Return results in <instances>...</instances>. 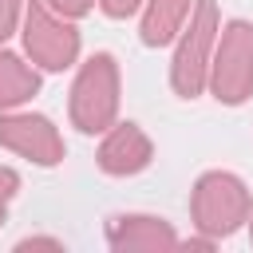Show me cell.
I'll list each match as a JSON object with an SVG mask.
<instances>
[{
  "instance_id": "obj_1",
  "label": "cell",
  "mask_w": 253,
  "mask_h": 253,
  "mask_svg": "<svg viewBox=\"0 0 253 253\" xmlns=\"http://www.w3.org/2000/svg\"><path fill=\"white\" fill-rule=\"evenodd\" d=\"M115 107H119V71H115V59L99 51L83 63L71 87V119L79 130L95 134L115 119Z\"/></svg>"
},
{
  "instance_id": "obj_2",
  "label": "cell",
  "mask_w": 253,
  "mask_h": 253,
  "mask_svg": "<svg viewBox=\"0 0 253 253\" xmlns=\"http://www.w3.org/2000/svg\"><path fill=\"white\" fill-rule=\"evenodd\" d=\"M213 32H217V8L213 0H194V12H190V28L182 36V47L174 55V67H170V83L182 99H194L206 83V71H210V47H213Z\"/></svg>"
},
{
  "instance_id": "obj_3",
  "label": "cell",
  "mask_w": 253,
  "mask_h": 253,
  "mask_svg": "<svg viewBox=\"0 0 253 253\" xmlns=\"http://www.w3.org/2000/svg\"><path fill=\"white\" fill-rule=\"evenodd\" d=\"M213 91L221 103H245L253 91V28L233 20L221 32V47L213 59Z\"/></svg>"
},
{
  "instance_id": "obj_4",
  "label": "cell",
  "mask_w": 253,
  "mask_h": 253,
  "mask_svg": "<svg viewBox=\"0 0 253 253\" xmlns=\"http://www.w3.org/2000/svg\"><path fill=\"white\" fill-rule=\"evenodd\" d=\"M24 43H28L36 63H43L47 71H63L79 51V32L63 20H55L43 8V0H32L28 24H24Z\"/></svg>"
},
{
  "instance_id": "obj_5",
  "label": "cell",
  "mask_w": 253,
  "mask_h": 253,
  "mask_svg": "<svg viewBox=\"0 0 253 253\" xmlns=\"http://www.w3.org/2000/svg\"><path fill=\"white\" fill-rule=\"evenodd\" d=\"M249 210V198H245V186L233 178V174H206L198 182V194H194V213L206 229L213 233H229Z\"/></svg>"
},
{
  "instance_id": "obj_6",
  "label": "cell",
  "mask_w": 253,
  "mask_h": 253,
  "mask_svg": "<svg viewBox=\"0 0 253 253\" xmlns=\"http://www.w3.org/2000/svg\"><path fill=\"white\" fill-rule=\"evenodd\" d=\"M0 142L20 150V154H32L40 166H51V162L63 158V142H59L55 126L43 115H8V119H0Z\"/></svg>"
},
{
  "instance_id": "obj_7",
  "label": "cell",
  "mask_w": 253,
  "mask_h": 253,
  "mask_svg": "<svg viewBox=\"0 0 253 253\" xmlns=\"http://www.w3.org/2000/svg\"><path fill=\"white\" fill-rule=\"evenodd\" d=\"M150 162V142L138 130V123H123L107 134L103 150H99V166L107 174H134Z\"/></svg>"
},
{
  "instance_id": "obj_8",
  "label": "cell",
  "mask_w": 253,
  "mask_h": 253,
  "mask_svg": "<svg viewBox=\"0 0 253 253\" xmlns=\"http://www.w3.org/2000/svg\"><path fill=\"white\" fill-rule=\"evenodd\" d=\"M186 16H190V0H150L146 20H142V43L146 47L170 43Z\"/></svg>"
},
{
  "instance_id": "obj_9",
  "label": "cell",
  "mask_w": 253,
  "mask_h": 253,
  "mask_svg": "<svg viewBox=\"0 0 253 253\" xmlns=\"http://www.w3.org/2000/svg\"><path fill=\"white\" fill-rule=\"evenodd\" d=\"M40 75L12 51H0V107H16L28 95H36Z\"/></svg>"
},
{
  "instance_id": "obj_10",
  "label": "cell",
  "mask_w": 253,
  "mask_h": 253,
  "mask_svg": "<svg viewBox=\"0 0 253 253\" xmlns=\"http://www.w3.org/2000/svg\"><path fill=\"white\" fill-rule=\"evenodd\" d=\"M123 221H126L134 233H111L115 245H134V241H154V245L166 241V245H170V241H174V237L158 225V217H123Z\"/></svg>"
},
{
  "instance_id": "obj_11",
  "label": "cell",
  "mask_w": 253,
  "mask_h": 253,
  "mask_svg": "<svg viewBox=\"0 0 253 253\" xmlns=\"http://www.w3.org/2000/svg\"><path fill=\"white\" fill-rule=\"evenodd\" d=\"M99 4H103V12L115 16V20H123V16H130V12L138 8V0H99Z\"/></svg>"
},
{
  "instance_id": "obj_12",
  "label": "cell",
  "mask_w": 253,
  "mask_h": 253,
  "mask_svg": "<svg viewBox=\"0 0 253 253\" xmlns=\"http://www.w3.org/2000/svg\"><path fill=\"white\" fill-rule=\"evenodd\" d=\"M16 8H20V0H0V40L12 32V24H16Z\"/></svg>"
},
{
  "instance_id": "obj_13",
  "label": "cell",
  "mask_w": 253,
  "mask_h": 253,
  "mask_svg": "<svg viewBox=\"0 0 253 253\" xmlns=\"http://www.w3.org/2000/svg\"><path fill=\"white\" fill-rule=\"evenodd\" d=\"M51 8H59L63 16H83L87 8H91V0H47Z\"/></svg>"
},
{
  "instance_id": "obj_14",
  "label": "cell",
  "mask_w": 253,
  "mask_h": 253,
  "mask_svg": "<svg viewBox=\"0 0 253 253\" xmlns=\"http://www.w3.org/2000/svg\"><path fill=\"white\" fill-rule=\"evenodd\" d=\"M16 186H20V182H16V174H12V170H0V202H4V198H12V190H16ZM0 217H4V210H0Z\"/></svg>"
}]
</instances>
